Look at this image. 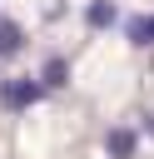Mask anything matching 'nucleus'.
I'll list each match as a JSON object with an SVG mask.
<instances>
[{"instance_id": "obj_5", "label": "nucleus", "mask_w": 154, "mask_h": 159, "mask_svg": "<svg viewBox=\"0 0 154 159\" xmlns=\"http://www.w3.org/2000/svg\"><path fill=\"white\" fill-rule=\"evenodd\" d=\"M40 84H45V89H65V84H70V60H65V55H45Z\"/></svg>"}, {"instance_id": "obj_6", "label": "nucleus", "mask_w": 154, "mask_h": 159, "mask_svg": "<svg viewBox=\"0 0 154 159\" xmlns=\"http://www.w3.org/2000/svg\"><path fill=\"white\" fill-rule=\"evenodd\" d=\"M124 40L139 45V50H149V45H154V15H134V20L124 25Z\"/></svg>"}, {"instance_id": "obj_2", "label": "nucleus", "mask_w": 154, "mask_h": 159, "mask_svg": "<svg viewBox=\"0 0 154 159\" xmlns=\"http://www.w3.org/2000/svg\"><path fill=\"white\" fill-rule=\"evenodd\" d=\"M134 149H139V129L114 124V129L104 134V154H109V159H134Z\"/></svg>"}, {"instance_id": "obj_4", "label": "nucleus", "mask_w": 154, "mask_h": 159, "mask_svg": "<svg viewBox=\"0 0 154 159\" xmlns=\"http://www.w3.org/2000/svg\"><path fill=\"white\" fill-rule=\"evenodd\" d=\"M84 25H89V30L119 25V5H114V0H89V5H84Z\"/></svg>"}, {"instance_id": "obj_1", "label": "nucleus", "mask_w": 154, "mask_h": 159, "mask_svg": "<svg viewBox=\"0 0 154 159\" xmlns=\"http://www.w3.org/2000/svg\"><path fill=\"white\" fill-rule=\"evenodd\" d=\"M40 99H45L40 75H15V80L0 84V104H5V109H35Z\"/></svg>"}, {"instance_id": "obj_3", "label": "nucleus", "mask_w": 154, "mask_h": 159, "mask_svg": "<svg viewBox=\"0 0 154 159\" xmlns=\"http://www.w3.org/2000/svg\"><path fill=\"white\" fill-rule=\"evenodd\" d=\"M20 50H25V25L10 20V15H0V60H15Z\"/></svg>"}, {"instance_id": "obj_7", "label": "nucleus", "mask_w": 154, "mask_h": 159, "mask_svg": "<svg viewBox=\"0 0 154 159\" xmlns=\"http://www.w3.org/2000/svg\"><path fill=\"white\" fill-rule=\"evenodd\" d=\"M139 134H149V139H154V109L144 114V124H139Z\"/></svg>"}]
</instances>
